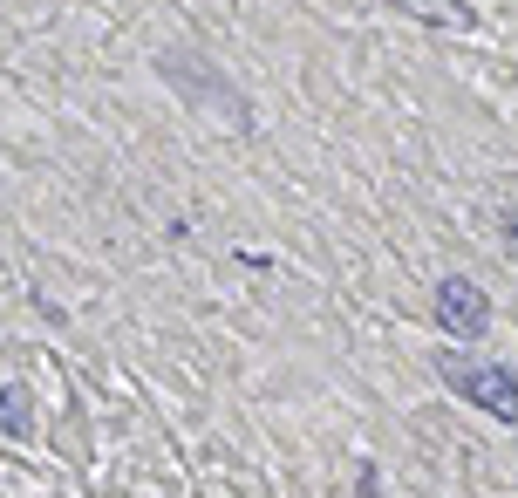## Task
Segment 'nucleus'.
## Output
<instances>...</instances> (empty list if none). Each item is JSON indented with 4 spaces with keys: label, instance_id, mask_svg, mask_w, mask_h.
Here are the masks:
<instances>
[{
    "label": "nucleus",
    "instance_id": "obj_4",
    "mask_svg": "<svg viewBox=\"0 0 518 498\" xmlns=\"http://www.w3.org/2000/svg\"><path fill=\"white\" fill-rule=\"evenodd\" d=\"M396 7L416 14V21H430V28H457V35H464V28H478V14H471L464 0H396Z\"/></svg>",
    "mask_w": 518,
    "mask_h": 498
},
{
    "label": "nucleus",
    "instance_id": "obj_1",
    "mask_svg": "<svg viewBox=\"0 0 518 498\" xmlns=\"http://www.w3.org/2000/svg\"><path fill=\"white\" fill-rule=\"evenodd\" d=\"M437 376H444L464 403H478L484 417L498 423H518V376L505 369V362H471V355H444L437 362Z\"/></svg>",
    "mask_w": 518,
    "mask_h": 498
},
{
    "label": "nucleus",
    "instance_id": "obj_6",
    "mask_svg": "<svg viewBox=\"0 0 518 498\" xmlns=\"http://www.w3.org/2000/svg\"><path fill=\"white\" fill-rule=\"evenodd\" d=\"M498 239H505V253L518 260V205H505V212H498Z\"/></svg>",
    "mask_w": 518,
    "mask_h": 498
},
{
    "label": "nucleus",
    "instance_id": "obj_3",
    "mask_svg": "<svg viewBox=\"0 0 518 498\" xmlns=\"http://www.w3.org/2000/svg\"><path fill=\"white\" fill-rule=\"evenodd\" d=\"M157 69H164V76H171V82H198V89H205L198 103H219V110H232V123H246V110L232 103V82H219V76H212V69H205V62H191V55H164Z\"/></svg>",
    "mask_w": 518,
    "mask_h": 498
},
{
    "label": "nucleus",
    "instance_id": "obj_5",
    "mask_svg": "<svg viewBox=\"0 0 518 498\" xmlns=\"http://www.w3.org/2000/svg\"><path fill=\"white\" fill-rule=\"evenodd\" d=\"M0 430H28V389H0Z\"/></svg>",
    "mask_w": 518,
    "mask_h": 498
},
{
    "label": "nucleus",
    "instance_id": "obj_2",
    "mask_svg": "<svg viewBox=\"0 0 518 498\" xmlns=\"http://www.w3.org/2000/svg\"><path fill=\"white\" fill-rule=\"evenodd\" d=\"M437 328L457 335V342H478L484 328H491V301H484L478 280H457V273H450L444 287H437Z\"/></svg>",
    "mask_w": 518,
    "mask_h": 498
}]
</instances>
